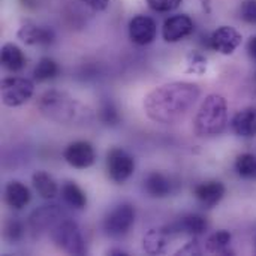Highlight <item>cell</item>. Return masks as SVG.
Segmentation results:
<instances>
[{
    "mask_svg": "<svg viewBox=\"0 0 256 256\" xmlns=\"http://www.w3.org/2000/svg\"><path fill=\"white\" fill-rule=\"evenodd\" d=\"M18 38L28 45H50L54 40V32L48 27L26 22L20 27Z\"/></svg>",
    "mask_w": 256,
    "mask_h": 256,
    "instance_id": "obj_14",
    "label": "cell"
},
{
    "mask_svg": "<svg viewBox=\"0 0 256 256\" xmlns=\"http://www.w3.org/2000/svg\"><path fill=\"white\" fill-rule=\"evenodd\" d=\"M248 51H249V56L250 58L256 62V36H252L248 42Z\"/></svg>",
    "mask_w": 256,
    "mask_h": 256,
    "instance_id": "obj_33",
    "label": "cell"
},
{
    "mask_svg": "<svg viewBox=\"0 0 256 256\" xmlns=\"http://www.w3.org/2000/svg\"><path fill=\"white\" fill-rule=\"evenodd\" d=\"M228 123V106L220 94H208L194 120V128L198 136L220 135Z\"/></svg>",
    "mask_w": 256,
    "mask_h": 256,
    "instance_id": "obj_3",
    "label": "cell"
},
{
    "mask_svg": "<svg viewBox=\"0 0 256 256\" xmlns=\"http://www.w3.org/2000/svg\"><path fill=\"white\" fill-rule=\"evenodd\" d=\"M34 86L27 78H4L0 84L2 102L6 106H20L33 94Z\"/></svg>",
    "mask_w": 256,
    "mask_h": 256,
    "instance_id": "obj_5",
    "label": "cell"
},
{
    "mask_svg": "<svg viewBox=\"0 0 256 256\" xmlns=\"http://www.w3.org/2000/svg\"><path fill=\"white\" fill-rule=\"evenodd\" d=\"M63 158L64 160L76 168V170H86V168H90L94 160H96V153H94V148L90 142L87 141H75V142H70L64 153H63Z\"/></svg>",
    "mask_w": 256,
    "mask_h": 256,
    "instance_id": "obj_8",
    "label": "cell"
},
{
    "mask_svg": "<svg viewBox=\"0 0 256 256\" xmlns=\"http://www.w3.org/2000/svg\"><path fill=\"white\" fill-rule=\"evenodd\" d=\"M62 198L63 201L76 210H82L87 206V196L84 190L75 182H66L62 188Z\"/></svg>",
    "mask_w": 256,
    "mask_h": 256,
    "instance_id": "obj_20",
    "label": "cell"
},
{
    "mask_svg": "<svg viewBox=\"0 0 256 256\" xmlns=\"http://www.w3.org/2000/svg\"><path fill=\"white\" fill-rule=\"evenodd\" d=\"M189 64H192V68L189 70H194L196 74H202L206 70V66H207V60L201 56V54H196V52H192L189 56Z\"/></svg>",
    "mask_w": 256,
    "mask_h": 256,
    "instance_id": "obj_30",
    "label": "cell"
},
{
    "mask_svg": "<svg viewBox=\"0 0 256 256\" xmlns=\"http://www.w3.org/2000/svg\"><path fill=\"white\" fill-rule=\"evenodd\" d=\"M4 236L10 242H18L22 237V225L15 219L9 220L4 226Z\"/></svg>",
    "mask_w": 256,
    "mask_h": 256,
    "instance_id": "obj_29",
    "label": "cell"
},
{
    "mask_svg": "<svg viewBox=\"0 0 256 256\" xmlns=\"http://www.w3.org/2000/svg\"><path fill=\"white\" fill-rule=\"evenodd\" d=\"M200 254H201V250H200L196 242L188 243L183 249H180V250L177 252V255H200Z\"/></svg>",
    "mask_w": 256,
    "mask_h": 256,
    "instance_id": "obj_31",
    "label": "cell"
},
{
    "mask_svg": "<svg viewBox=\"0 0 256 256\" xmlns=\"http://www.w3.org/2000/svg\"><path fill=\"white\" fill-rule=\"evenodd\" d=\"M242 39V34L234 27L222 26L210 36V46L224 56H230L240 46Z\"/></svg>",
    "mask_w": 256,
    "mask_h": 256,
    "instance_id": "obj_9",
    "label": "cell"
},
{
    "mask_svg": "<svg viewBox=\"0 0 256 256\" xmlns=\"http://www.w3.org/2000/svg\"><path fill=\"white\" fill-rule=\"evenodd\" d=\"M194 195L206 208H212V207L218 206L220 202V200L224 198L225 186L216 180L204 182L194 189Z\"/></svg>",
    "mask_w": 256,
    "mask_h": 256,
    "instance_id": "obj_13",
    "label": "cell"
},
{
    "mask_svg": "<svg viewBox=\"0 0 256 256\" xmlns=\"http://www.w3.org/2000/svg\"><path fill=\"white\" fill-rule=\"evenodd\" d=\"M2 64L10 72H18L24 68L26 57L16 45L4 44L2 46Z\"/></svg>",
    "mask_w": 256,
    "mask_h": 256,
    "instance_id": "obj_19",
    "label": "cell"
},
{
    "mask_svg": "<svg viewBox=\"0 0 256 256\" xmlns=\"http://www.w3.org/2000/svg\"><path fill=\"white\" fill-rule=\"evenodd\" d=\"M207 226H208V224L202 216H200V214H188V216L180 219V222L176 225L174 230L178 231V232L189 234V236H200L207 230Z\"/></svg>",
    "mask_w": 256,
    "mask_h": 256,
    "instance_id": "obj_21",
    "label": "cell"
},
{
    "mask_svg": "<svg viewBox=\"0 0 256 256\" xmlns=\"http://www.w3.org/2000/svg\"><path fill=\"white\" fill-rule=\"evenodd\" d=\"M183 0H147L148 6L156 12H171L180 6Z\"/></svg>",
    "mask_w": 256,
    "mask_h": 256,
    "instance_id": "obj_27",
    "label": "cell"
},
{
    "mask_svg": "<svg viewBox=\"0 0 256 256\" xmlns=\"http://www.w3.org/2000/svg\"><path fill=\"white\" fill-rule=\"evenodd\" d=\"M232 129L240 136L256 135V106L244 108L232 118Z\"/></svg>",
    "mask_w": 256,
    "mask_h": 256,
    "instance_id": "obj_17",
    "label": "cell"
},
{
    "mask_svg": "<svg viewBox=\"0 0 256 256\" xmlns=\"http://www.w3.org/2000/svg\"><path fill=\"white\" fill-rule=\"evenodd\" d=\"M50 234L56 246L63 252L69 255H86L87 248L80 232V228L75 222L69 220L68 218H63L57 225H54Z\"/></svg>",
    "mask_w": 256,
    "mask_h": 256,
    "instance_id": "obj_4",
    "label": "cell"
},
{
    "mask_svg": "<svg viewBox=\"0 0 256 256\" xmlns=\"http://www.w3.org/2000/svg\"><path fill=\"white\" fill-rule=\"evenodd\" d=\"M100 118L106 124H116L118 122V112L112 102H105L100 108Z\"/></svg>",
    "mask_w": 256,
    "mask_h": 256,
    "instance_id": "obj_28",
    "label": "cell"
},
{
    "mask_svg": "<svg viewBox=\"0 0 256 256\" xmlns=\"http://www.w3.org/2000/svg\"><path fill=\"white\" fill-rule=\"evenodd\" d=\"M4 201L10 208L21 210L30 202V190L21 182H9L4 188Z\"/></svg>",
    "mask_w": 256,
    "mask_h": 256,
    "instance_id": "obj_15",
    "label": "cell"
},
{
    "mask_svg": "<svg viewBox=\"0 0 256 256\" xmlns=\"http://www.w3.org/2000/svg\"><path fill=\"white\" fill-rule=\"evenodd\" d=\"M106 171L112 182L124 183L135 171V160L124 150L112 148L106 156Z\"/></svg>",
    "mask_w": 256,
    "mask_h": 256,
    "instance_id": "obj_6",
    "label": "cell"
},
{
    "mask_svg": "<svg viewBox=\"0 0 256 256\" xmlns=\"http://www.w3.org/2000/svg\"><path fill=\"white\" fill-rule=\"evenodd\" d=\"M231 243V234L225 230L214 232L213 236H210V238L207 240V250L210 254H228V248Z\"/></svg>",
    "mask_w": 256,
    "mask_h": 256,
    "instance_id": "obj_24",
    "label": "cell"
},
{
    "mask_svg": "<svg viewBox=\"0 0 256 256\" xmlns=\"http://www.w3.org/2000/svg\"><path fill=\"white\" fill-rule=\"evenodd\" d=\"M194 32V21L190 16L180 14L172 15L164 22L162 36L166 42H178Z\"/></svg>",
    "mask_w": 256,
    "mask_h": 256,
    "instance_id": "obj_11",
    "label": "cell"
},
{
    "mask_svg": "<svg viewBox=\"0 0 256 256\" xmlns=\"http://www.w3.org/2000/svg\"><path fill=\"white\" fill-rule=\"evenodd\" d=\"M33 186L44 200H52L57 195V184L45 171H38L33 174Z\"/></svg>",
    "mask_w": 256,
    "mask_h": 256,
    "instance_id": "obj_22",
    "label": "cell"
},
{
    "mask_svg": "<svg viewBox=\"0 0 256 256\" xmlns=\"http://www.w3.org/2000/svg\"><path fill=\"white\" fill-rule=\"evenodd\" d=\"M172 228L171 230H150L146 237H144V250L150 255H160L165 252L166 244L170 243L171 234H172Z\"/></svg>",
    "mask_w": 256,
    "mask_h": 256,
    "instance_id": "obj_16",
    "label": "cell"
},
{
    "mask_svg": "<svg viewBox=\"0 0 256 256\" xmlns=\"http://www.w3.org/2000/svg\"><path fill=\"white\" fill-rule=\"evenodd\" d=\"M135 222V208L130 204L117 206L105 219V231L111 237H123Z\"/></svg>",
    "mask_w": 256,
    "mask_h": 256,
    "instance_id": "obj_7",
    "label": "cell"
},
{
    "mask_svg": "<svg viewBox=\"0 0 256 256\" xmlns=\"http://www.w3.org/2000/svg\"><path fill=\"white\" fill-rule=\"evenodd\" d=\"M63 218L64 214L57 206H44L30 216V228L34 232L51 231Z\"/></svg>",
    "mask_w": 256,
    "mask_h": 256,
    "instance_id": "obj_12",
    "label": "cell"
},
{
    "mask_svg": "<svg viewBox=\"0 0 256 256\" xmlns=\"http://www.w3.org/2000/svg\"><path fill=\"white\" fill-rule=\"evenodd\" d=\"M240 16L243 21L256 26V0H243L240 6Z\"/></svg>",
    "mask_w": 256,
    "mask_h": 256,
    "instance_id": "obj_26",
    "label": "cell"
},
{
    "mask_svg": "<svg viewBox=\"0 0 256 256\" xmlns=\"http://www.w3.org/2000/svg\"><path fill=\"white\" fill-rule=\"evenodd\" d=\"M156 22L153 18L146 15H136L129 22V36L136 45H148L156 38Z\"/></svg>",
    "mask_w": 256,
    "mask_h": 256,
    "instance_id": "obj_10",
    "label": "cell"
},
{
    "mask_svg": "<svg viewBox=\"0 0 256 256\" xmlns=\"http://www.w3.org/2000/svg\"><path fill=\"white\" fill-rule=\"evenodd\" d=\"M200 93V87L194 82H168L153 88L144 98V111L150 120L171 124L189 112L198 100Z\"/></svg>",
    "mask_w": 256,
    "mask_h": 256,
    "instance_id": "obj_1",
    "label": "cell"
},
{
    "mask_svg": "<svg viewBox=\"0 0 256 256\" xmlns=\"http://www.w3.org/2000/svg\"><path fill=\"white\" fill-rule=\"evenodd\" d=\"M236 170L240 177L243 178H256V158L250 153L240 154L236 160Z\"/></svg>",
    "mask_w": 256,
    "mask_h": 256,
    "instance_id": "obj_25",
    "label": "cell"
},
{
    "mask_svg": "<svg viewBox=\"0 0 256 256\" xmlns=\"http://www.w3.org/2000/svg\"><path fill=\"white\" fill-rule=\"evenodd\" d=\"M108 255H123V256H126L128 254H126V252H123V250H118V249H111V250L108 252Z\"/></svg>",
    "mask_w": 256,
    "mask_h": 256,
    "instance_id": "obj_34",
    "label": "cell"
},
{
    "mask_svg": "<svg viewBox=\"0 0 256 256\" xmlns=\"http://www.w3.org/2000/svg\"><path fill=\"white\" fill-rule=\"evenodd\" d=\"M57 74H58L57 63L50 57H42L33 70V78L38 82H44V81H50V80L56 78Z\"/></svg>",
    "mask_w": 256,
    "mask_h": 256,
    "instance_id": "obj_23",
    "label": "cell"
},
{
    "mask_svg": "<svg viewBox=\"0 0 256 256\" xmlns=\"http://www.w3.org/2000/svg\"><path fill=\"white\" fill-rule=\"evenodd\" d=\"M144 189L153 198H165L171 194V182L162 172H150L144 180Z\"/></svg>",
    "mask_w": 256,
    "mask_h": 256,
    "instance_id": "obj_18",
    "label": "cell"
},
{
    "mask_svg": "<svg viewBox=\"0 0 256 256\" xmlns=\"http://www.w3.org/2000/svg\"><path fill=\"white\" fill-rule=\"evenodd\" d=\"M38 106L48 120L60 124H84L93 120V112L88 106L62 92H46Z\"/></svg>",
    "mask_w": 256,
    "mask_h": 256,
    "instance_id": "obj_2",
    "label": "cell"
},
{
    "mask_svg": "<svg viewBox=\"0 0 256 256\" xmlns=\"http://www.w3.org/2000/svg\"><path fill=\"white\" fill-rule=\"evenodd\" d=\"M82 2L94 10H105L110 4V0H82Z\"/></svg>",
    "mask_w": 256,
    "mask_h": 256,
    "instance_id": "obj_32",
    "label": "cell"
}]
</instances>
